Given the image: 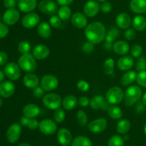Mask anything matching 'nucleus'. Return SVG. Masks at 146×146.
I'll return each instance as SVG.
<instances>
[{
  "mask_svg": "<svg viewBox=\"0 0 146 146\" xmlns=\"http://www.w3.org/2000/svg\"><path fill=\"white\" fill-rule=\"evenodd\" d=\"M106 28L101 21H93L86 26L84 34L88 41L94 44H99L105 40Z\"/></svg>",
  "mask_w": 146,
  "mask_h": 146,
  "instance_id": "nucleus-1",
  "label": "nucleus"
},
{
  "mask_svg": "<svg viewBox=\"0 0 146 146\" xmlns=\"http://www.w3.org/2000/svg\"><path fill=\"white\" fill-rule=\"evenodd\" d=\"M142 96V90L139 86L130 85L124 92V103L127 107H131L139 102Z\"/></svg>",
  "mask_w": 146,
  "mask_h": 146,
  "instance_id": "nucleus-2",
  "label": "nucleus"
},
{
  "mask_svg": "<svg viewBox=\"0 0 146 146\" xmlns=\"http://www.w3.org/2000/svg\"><path fill=\"white\" fill-rule=\"evenodd\" d=\"M18 64L21 70L27 73L34 72L37 67L36 59L30 53L21 54L18 60Z\"/></svg>",
  "mask_w": 146,
  "mask_h": 146,
  "instance_id": "nucleus-3",
  "label": "nucleus"
},
{
  "mask_svg": "<svg viewBox=\"0 0 146 146\" xmlns=\"http://www.w3.org/2000/svg\"><path fill=\"white\" fill-rule=\"evenodd\" d=\"M106 100L111 105H116L124 100V91L118 86H113L107 91L106 94Z\"/></svg>",
  "mask_w": 146,
  "mask_h": 146,
  "instance_id": "nucleus-4",
  "label": "nucleus"
},
{
  "mask_svg": "<svg viewBox=\"0 0 146 146\" xmlns=\"http://www.w3.org/2000/svg\"><path fill=\"white\" fill-rule=\"evenodd\" d=\"M42 103L46 107L51 110H56L60 108L62 104V99L59 94L50 92L42 97Z\"/></svg>",
  "mask_w": 146,
  "mask_h": 146,
  "instance_id": "nucleus-5",
  "label": "nucleus"
},
{
  "mask_svg": "<svg viewBox=\"0 0 146 146\" xmlns=\"http://www.w3.org/2000/svg\"><path fill=\"white\" fill-rule=\"evenodd\" d=\"M40 84L45 92H51L58 87V78L53 74H45L41 79Z\"/></svg>",
  "mask_w": 146,
  "mask_h": 146,
  "instance_id": "nucleus-6",
  "label": "nucleus"
},
{
  "mask_svg": "<svg viewBox=\"0 0 146 146\" xmlns=\"http://www.w3.org/2000/svg\"><path fill=\"white\" fill-rule=\"evenodd\" d=\"M38 130L45 135H54L57 130L56 123L51 119H44L39 123Z\"/></svg>",
  "mask_w": 146,
  "mask_h": 146,
  "instance_id": "nucleus-7",
  "label": "nucleus"
},
{
  "mask_svg": "<svg viewBox=\"0 0 146 146\" xmlns=\"http://www.w3.org/2000/svg\"><path fill=\"white\" fill-rule=\"evenodd\" d=\"M21 68L15 62L8 63L4 69L5 75L13 81H17L21 77Z\"/></svg>",
  "mask_w": 146,
  "mask_h": 146,
  "instance_id": "nucleus-8",
  "label": "nucleus"
},
{
  "mask_svg": "<svg viewBox=\"0 0 146 146\" xmlns=\"http://www.w3.org/2000/svg\"><path fill=\"white\" fill-rule=\"evenodd\" d=\"M21 134V125L20 123H14L7 129L6 137L10 143H15L18 141Z\"/></svg>",
  "mask_w": 146,
  "mask_h": 146,
  "instance_id": "nucleus-9",
  "label": "nucleus"
},
{
  "mask_svg": "<svg viewBox=\"0 0 146 146\" xmlns=\"http://www.w3.org/2000/svg\"><path fill=\"white\" fill-rule=\"evenodd\" d=\"M38 9L40 11L47 15H54L58 12V6L52 0H42L38 4Z\"/></svg>",
  "mask_w": 146,
  "mask_h": 146,
  "instance_id": "nucleus-10",
  "label": "nucleus"
},
{
  "mask_svg": "<svg viewBox=\"0 0 146 146\" xmlns=\"http://www.w3.org/2000/svg\"><path fill=\"white\" fill-rule=\"evenodd\" d=\"M40 17L38 14L35 12L27 13L23 17L21 24L26 29H33L37 27L39 24Z\"/></svg>",
  "mask_w": 146,
  "mask_h": 146,
  "instance_id": "nucleus-11",
  "label": "nucleus"
},
{
  "mask_svg": "<svg viewBox=\"0 0 146 146\" xmlns=\"http://www.w3.org/2000/svg\"><path fill=\"white\" fill-rule=\"evenodd\" d=\"M108 126V121L104 117L96 119L88 124V129L93 133H100L104 132Z\"/></svg>",
  "mask_w": 146,
  "mask_h": 146,
  "instance_id": "nucleus-12",
  "label": "nucleus"
},
{
  "mask_svg": "<svg viewBox=\"0 0 146 146\" xmlns=\"http://www.w3.org/2000/svg\"><path fill=\"white\" fill-rule=\"evenodd\" d=\"M108 104H110L106 101L105 97L101 94L95 95L91 99V101H90L91 107L93 110H108V109L110 107Z\"/></svg>",
  "mask_w": 146,
  "mask_h": 146,
  "instance_id": "nucleus-13",
  "label": "nucleus"
},
{
  "mask_svg": "<svg viewBox=\"0 0 146 146\" xmlns=\"http://www.w3.org/2000/svg\"><path fill=\"white\" fill-rule=\"evenodd\" d=\"M20 18V13L17 9H7V11L3 14V21L7 25H14Z\"/></svg>",
  "mask_w": 146,
  "mask_h": 146,
  "instance_id": "nucleus-14",
  "label": "nucleus"
},
{
  "mask_svg": "<svg viewBox=\"0 0 146 146\" xmlns=\"http://www.w3.org/2000/svg\"><path fill=\"white\" fill-rule=\"evenodd\" d=\"M101 10L99 3L94 0H89L84 6V14L88 17H94Z\"/></svg>",
  "mask_w": 146,
  "mask_h": 146,
  "instance_id": "nucleus-15",
  "label": "nucleus"
},
{
  "mask_svg": "<svg viewBox=\"0 0 146 146\" xmlns=\"http://www.w3.org/2000/svg\"><path fill=\"white\" fill-rule=\"evenodd\" d=\"M71 21L72 25L77 29H84L88 25V19L84 13L76 12L71 16Z\"/></svg>",
  "mask_w": 146,
  "mask_h": 146,
  "instance_id": "nucleus-16",
  "label": "nucleus"
},
{
  "mask_svg": "<svg viewBox=\"0 0 146 146\" xmlns=\"http://www.w3.org/2000/svg\"><path fill=\"white\" fill-rule=\"evenodd\" d=\"M57 140L60 145L67 146L72 142V135L69 130L66 127H61L57 132Z\"/></svg>",
  "mask_w": 146,
  "mask_h": 146,
  "instance_id": "nucleus-17",
  "label": "nucleus"
},
{
  "mask_svg": "<svg viewBox=\"0 0 146 146\" xmlns=\"http://www.w3.org/2000/svg\"><path fill=\"white\" fill-rule=\"evenodd\" d=\"M32 54L36 60H44L49 56V48L44 44H37L33 49Z\"/></svg>",
  "mask_w": 146,
  "mask_h": 146,
  "instance_id": "nucleus-18",
  "label": "nucleus"
},
{
  "mask_svg": "<svg viewBox=\"0 0 146 146\" xmlns=\"http://www.w3.org/2000/svg\"><path fill=\"white\" fill-rule=\"evenodd\" d=\"M15 84L11 81H3L0 83V95L4 98H8L12 96L15 92Z\"/></svg>",
  "mask_w": 146,
  "mask_h": 146,
  "instance_id": "nucleus-19",
  "label": "nucleus"
},
{
  "mask_svg": "<svg viewBox=\"0 0 146 146\" xmlns=\"http://www.w3.org/2000/svg\"><path fill=\"white\" fill-rule=\"evenodd\" d=\"M115 22H116L118 27H119L120 29H127L130 28L131 25L132 24V19L128 14L122 12L117 15Z\"/></svg>",
  "mask_w": 146,
  "mask_h": 146,
  "instance_id": "nucleus-20",
  "label": "nucleus"
},
{
  "mask_svg": "<svg viewBox=\"0 0 146 146\" xmlns=\"http://www.w3.org/2000/svg\"><path fill=\"white\" fill-rule=\"evenodd\" d=\"M120 35V31L115 27H112L108 32L105 37V47L107 50L113 49V43Z\"/></svg>",
  "mask_w": 146,
  "mask_h": 146,
  "instance_id": "nucleus-21",
  "label": "nucleus"
},
{
  "mask_svg": "<svg viewBox=\"0 0 146 146\" xmlns=\"http://www.w3.org/2000/svg\"><path fill=\"white\" fill-rule=\"evenodd\" d=\"M134 60L129 55H123L120 57L117 62V67L121 71H128L133 67Z\"/></svg>",
  "mask_w": 146,
  "mask_h": 146,
  "instance_id": "nucleus-22",
  "label": "nucleus"
},
{
  "mask_svg": "<svg viewBox=\"0 0 146 146\" xmlns=\"http://www.w3.org/2000/svg\"><path fill=\"white\" fill-rule=\"evenodd\" d=\"M19 9L24 13L32 12L38 6L37 0H19L17 3Z\"/></svg>",
  "mask_w": 146,
  "mask_h": 146,
  "instance_id": "nucleus-23",
  "label": "nucleus"
},
{
  "mask_svg": "<svg viewBox=\"0 0 146 146\" xmlns=\"http://www.w3.org/2000/svg\"><path fill=\"white\" fill-rule=\"evenodd\" d=\"M23 83L24 86L29 89H34L39 84V79L38 76L33 72L27 73L23 78Z\"/></svg>",
  "mask_w": 146,
  "mask_h": 146,
  "instance_id": "nucleus-24",
  "label": "nucleus"
},
{
  "mask_svg": "<svg viewBox=\"0 0 146 146\" xmlns=\"http://www.w3.org/2000/svg\"><path fill=\"white\" fill-rule=\"evenodd\" d=\"M114 52L118 55H125L131 50L129 44L125 40H118L115 42L113 45Z\"/></svg>",
  "mask_w": 146,
  "mask_h": 146,
  "instance_id": "nucleus-25",
  "label": "nucleus"
},
{
  "mask_svg": "<svg viewBox=\"0 0 146 146\" xmlns=\"http://www.w3.org/2000/svg\"><path fill=\"white\" fill-rule=\"evenodd\" d=\"M130 9L135 14H142L146 13V0H131Z\"/></svg>",
  "mask_w": 146,
  "mask_h": 146,
  "instance_id": "nucleus-26",
  "label": "nucleus"
},
{
  "mask_svg": "<svg viewBox=\"0 0 146 146\" xmlns=\"http://www.w3.org/2000/svg\"><path fill=\"white\" fill-rule=\"evenodd\" d=\"M22 113L24 116H26L29 118H35L39 115L40 108L36 104L30 103L24 106L22 110Z\"/></svg>",
  "mask_w": 146,
  "mask_h": 146,
  "instance_id": "nucleus-27",
  "label": "nucleus"
},
{
  "mask_svg": "<svg viewBox=\"0 0 146 146\" xmlns=\"http://www.w3.org/2000/svg\"><path fill=\"white\" fill-rule=\"evenodd\" d=\"M37 33L41 38H49L51 35V25L46 21H41L37 26Z\"/></svg>",
  "mask_w": 146,
  "mask_h": 146,
  "instance_id": "nucleus-28",
  "label": "nucleus"
},
{
  "mask_svg": "<svg viewBox=\"0 0 146 146\" xmlns=\"http://www.w3.org/2000/svg\"><path fill=\"white\" fill-rule=\"evenodd\" d=\"M136 77L137 74L134 70H128L121 77V84L123 87H128L136 80Z\"/></svg>",
  "mask_w": 146,
  "mask_h": 146,
  "instance_id": "nucleus-29",
  "label": "nucleus"
},
{
  "mask_svg": "<svg viewBox=\"0 0 146 146\" xmlns=\"http://www.w3.org/2000/svg\"><path fill=\"white\" fill-rule=\"evenodd\" d=\"M78 104V99L76 97L72 94L67 95L63 99L62 106L65 110H72L75 108Z\"/></svg>",
  "mask_w": 146,
  "mask_h": 146,
  "instance_id": "nucleus-30",
  "label": "nucleus"
},
{
  "mask_svg": "<svg viewBox=\"0 0 146 146\" xmlns=\"http://www.w3.org/2000/svg\"><path fill=\"white\" fill-rule=\"evenodd\" d=\"M132 25L136 31H143L146 29V18L141 14L135 16L132 20Z\"/></svg>",
  "mask_w": 146,
  "mask_h": 146,
  "instance_id": "nucleus-31",
  "label": "nucleus"
},
{
  "mask_svg": "<svg viewBox=\"0 0 146 146\" xmlns=\"http://www.w3.org/2000/svg\"><path fill=\"white\" fill-rule=\"evenodd\" d=\"M131 127V122L128 119H121L117 123L116 130L119 134L125 135L129 131Z\"/></svg>",
  "mask_w": 146,
  "mask_h": 146,
  "instance_id": "nucleus-32",
  "label": "nucleus"
},
{
  "mask_svg": "<svg viewBox=\"0 0 146 146\" xmlns=\"http://www.w3.org/2000/svg\"><path fill=\"white\" fill-rule=\"evenodd\" d=\"M92 141L88 137L78 135L74 137L71 142V146H92Z\"/></svg>",
  "mask_w": 146,
  "mask_h": 146,
  "instance_id": "nucleus-33",
  "label": "nucleus"
},
{
  "mask_svg": "<svg viewBox=\"0 0 146 146\" xmlns=\"http://www.w3.org/2000/svg\"><path fill=\"white\" fill-rule=\"evenodd\" d=\"M108 115L113 120H119L123 116V111L121 108L118 106L112 104L108 109Z\"/></svg>",
  "mask_w": 146,
  "mask_h": 146,
  "instance_id": "nucleus-34",
  "label": "nucleus"
},
{
  "mask_svg": "<svg viewBox=\"0 0 146 146\" xmlns=\"http://www.w3.org/2000/svg\"><path fill=\"white\" fill-rule=\"evenodd\" d=\"M114 65H115V62L114 60L111 57L107 58L105 60L103 66V70L105 74L106 75H112L114 72Z\"/></svg>",
  "mask_w": 146,
  "mask_h": 146,
  "instance_id": "nucleus-35",
  "label": "nucleus"
},
{
  "mask_svg": "<svg viewBox=\"0 0 146 146\" xmlns=\"http://www.w3.org/2000/svg\"><path fill=\"white\" fill-rule=\"evenodd\" d=\"M58 16L62 21H67L71 17V9L68 6H62L58 10Z\"/></svg>",
  "mask_w": 146,
  "mask_h": 146,
  "instance_id": "nucleus-36",
  "label": "nucleus"
},
{
  "mask_svg": "<svg viewBox=\"0 0 146 146\" xmlns=\"http://www.w3.org/2000/svg\"><path fill=\"white\" fill-rule=\"evenodd\" d=\"M125 140L123 137L119 135H114L111 136L108 142V146H124Z\"/></svg>",
  "mask_w": 146,
  "mask_h": 146,
  "instance_id": "nucleus-37",
  "label": "nucleus"
},
{
  "mask_svg": "<svg viewBox=\"0 0 146 146\" xmlns=\"http://www.w3.org/2000/svg\"><path fill=\"white\" fill-rule=\"evenodd\" d=\"M77 122L81 127H84L88 124V116L86 113L82 110H79L76 114Z\"/></svg>",
  "mask_w": 146,
  "mask_h": 146,
  "instance_id": "nucleus-38",
  "label": "nucleus"
},
{
  "mask_svg": "<svg viewBox=\"0 0 146 146\" xmlns=\"http://www.w3.org/2000/svg\"><path fill=\"white\" fill-rule=\"evenodd\" d=\"M54 120L56 123H61L64 121L66 117V113L64 110L61 108H58L54 110V115H53Z\"/></svg>",
  "mask_w": 146,
  "mask_h": 146,
  "instance_id": "nucleus-39",
  "label": "nucleus"
},
{
  "mask_svg": "<svg viewBox=\"0 0 146 146\" xmlns=\"http://www.w3.org/2000/svg\"><path fill=\"white\" fill-rule=\"evenodd\" d=\"M31 48V44L27 41H21L18 44V50L21 54L29 53Z\"/></svg>",
  "mask_w": 146,
  "mask_h": 146,
  "instance_id": "nucleus-40",
  "label": "nucleus"
},
{
  "mask_svg": "<svg viewBox=\"0 0 146 146\" xmlns=\"http://www.w3.org/2000/svg\"><path fill=\"white\" fill-rule=\"evenodd\" d=\"M136 82L138 85L146 88V70L139 72L137 74Z\"/></svg>",
  "mask_w": 146,
  "mask_h": 146,
  "instance_id": "nucleus-41",
  "label": "nucleus"
},
{
  "mask_svg": "<svg viewBox=\"0 0 146 146\" xmlns=\"http://www.w3.org/2000/svg\"><path fill=\"white\" fill-rule=\"evenodd\" d=\"M131 55L135 58H138L141 56L143 53V47L142 46L138 44H133L131 48Z\"/></svg>",
  "mask_w": 146,
  "mask_h": 146,
  "instance_id": "nucleus-42",
  "label": "nucleus"
},
{
  "mask_svg": "<svg viewBox=\"0 0 146 146\" xmlns=\"http://www.w3.org/2000/svg\"><path fill=\"white\" fill-rule=\"evenodd\" d=\"M62 20L58 15H52L49 18V24L53 28H59L61 25Z\"/></svg>",
  "mask_w": 146,
  "mask_h": 146,
  "instance_id": "nucleus-43",
  "label": "nucleus"
},
{
  "mask_svg": "<svg viewBox=\"0 0 146 146\" xmlns=\"http://www.w3.org/2000/svg\"><path fill=\"white\" fill-rule=\"evenodd\" d=\"M123 35L125 40L131 41V40H134L136 37V30L133 28H128L125 29Z\"/></svg>",
  "mask_w": 146,
  "mask_h": 146,
  "instance_id": "nucleus-44",
  "label": "nucleus"
},
{
  "mask_svg": "<svg viewBox=\"0 0 146 146\" xmlns=\"http://www.w3.org/2000/svg\"><path fill=\"white\" fill-rule=\"evenodd\" d=\"M77 88L81 92H88L90 89V84L87 81L81 80L78 81L76 84Z\"/></svg>",
  "mask_w": 146,
  "mask_h": 146,
  "instance_id": "nucleus-45",
  "label": "nucleus"
},
{
  "mask_svg": "<svg viewBox=\"0 0 146 146\" xmlns=\"http://www.w3.org/2000/svg\"><path fill=\"white\" fill-rule=\"evenodd\" d=\"M136 69L139 72L146 70V59L145 57H140L137 61Z\"/></svg>",
  "mask_w": 146,
  "mask_h": 146,
  "instance_id": "nucleus-46",
  "label": "nucleus"
},
{
  "mask_svg": "<svg viewBox=\"0 0 146 146\" xmlns=\"http://www.w3.org/2000/svg\"><path fill=\"white\" fill-rule=\"evenodd\" d=\"M112 10V4L108 1H104L101 5V11L104 14H108Z\"/></svg>",
  "mask_w": 146,
  "mask_h": 146,
  "instance_id": "nucleus-47",
  "label": "nucleus"
},
{
  "mask_svg": "<svg viewBox=\"0 0 146 146\" xmlns=\"http://www.w3.org/2000/svg\"><path fill=\"white\" fill-rule=\"evenodd\" d=\"M44 92H45V91L44 90V89L41 87H38V86L36 88L33 89L32 91L33 95L36 98H41V97H44Z\"/></svg>",
  "mask_w": 146,
  "mask_h": 146,
  "instance_id": "nucleus-48",
  "label": "nucleus"
},
{
  "mask_svg": "<svg viewBox=\"0 0 146 146\" xmlns=\"http://www.w3.org/2000/svg\"><path fill=\"white\" fill-rule=\"evenodd\" d=\"M83 51L85 53H87V54H89V53L92 52L94 50V44L91 43V42L88 41L86 42H85L83 45Z\"/></svg>",
  "mask_w": 146,
  "mask_h": 146,
  "instance_id": "nucleus-49",
  "label": "nucleus"
},
{
  "mask_svg": "<svg viewBox=\"0 0 146 146\" xmlns=\"http://www.w3.org/2000/svg\"><path fill=\"white\" fill-rule=\"evenodd\" d=\"M38 126H39V123H38V120L35 118H30L29 122L28 123V127L29 130H35L37 128H38Z\"/></svg>",
  "mask_w": 146,
  "mask_h": 146,
  "instance_id": "nucleus-50",
  "label": "nucleus"
},
{
  "mask_svg": "<svg viewBox=\"0 0 146 146\" xmlns=\"http://www.w3.org/2000/svg\"><path fill=\"white\" fill-rule=\"evenodd\" d=\"M90 101H91V100L88 97H86V96H81L78 100V104L81 107H87L88 105H90Z\"/></svg>",
  "mask_w": 146,
  "mask_h": 146,
  "instance_id": "nucleus-51",
  "label": "nucleus"
},
{
  "mask_svg": "<svg viewBox=\"0 0 146 146\" xmlns=\"http://www.w3.org/2000/svg\"><path fill=\"white\" fill-rule=\"evenodd\" d=\"M9 33V27L6 24L0 23V39L7 37Z\"/></svg>",
  "mask_w": 146,
  "mask_h": 146,
  "instance_id": "nucleus-52",
  "label": "nucleus"
},
{
  "mask_svg": "<svg viewBox=\"0 0 146 146\" xmlns=\"http://www.w3.org/2000/svg\"><path fill=\"white\" fill-rule=\"evenodd\" d=\"M19 0H4V6L7 9H12L15 7Z\"/></svg>",
  "mask_w": 146,
  "mask_h": 146,
  "instance_id": "nucleus-53",
  "label": "nucleus"
},
{
  "mask_svg": "<svg viewBox=\"0 0 146 146\" xmlns=\"http://www.w3.org/2000/svg\"><path fill=\"white\" fill-rule=\"evenodd\" d=\"M8 61V55L5 52H0V66L4 65Z\"/></svg>",
  "mask_w": 146,
  "mask_h": 146,
  "instance_id": "nucleus-54",
  "label": "nucleus"
},
{
  "mask_svg": "<svg viewBox=\"0 0 146 146\" xmlns=\"http://www.w3.org/2000/svg\"><path fill=\"white\" fill-rule=\"evenodd\" d=\"M29 120L30 118H29V117H26V116H22L19 120L20 125L21 126H23V127H27L29 122Z\"/></svg>",
  "mask_w": 146,
  "mask_h": 146,
  "instance_id": "nucleus-55",
  "label": "nucleus"
},
{
  "mask_svg": "<svg viewBox=\"0 0 146 146\" xmlns=\"http://www.w3.org/2000/svg\"><path fill=\"white\" fill-rule=\"evenodd\" d=\"M74 0H57V4L60 6H68L72 4Z\"/></svg>",
  "mask_w": 146,
  "mask_h": 146,
  "instance_id": "nucleus-56",
  "label": "nucleus"
},
{
  "mask_svg": "<svg viewBox=\"0 0 146 146\" xmlns=\"http://www.w3.org/2000/svg\"><path fill=\"white\" fill-rule=\"evenodd\" d=\"M145 106L143 104L142 102H138L136 103V106H135V111L138 113H141V112L143 111L144 109H145Z\"/></svg>",
  "mask_w": 146,
  "mask_h": 146,
  "instance_id": "nucleus-57",
  "label": "nucleus"
},
{
  "mask_svg": "<svg viewBox=\"0 0 146 146\" xmlns=\"http://www.w3.org/2000/svg\"><path fill=\"white\" fill-rule=\"evenodd\" d=\"M4 77H5V74L4 72L0 70V83L2 82L3 80H4Z\"/></svg>",
  "mask_w": 146,
  "mask_h": 146,
  "instance_id": "nucleus-58",
  "label": "nucleus"
},
{
  "mask_svg": "<svg viewBox=\"0 0 146 146\" xmlns=\"http://www.w3.org/2000/svg\"><path fill=\"white\" fill-rule=\"evenodd\" d=\"M141 99H142L143 104L144 105H145V107H146V92L144 94H143L142 98H141Z\"/></svg>",
  "mask_w": 146,
  "mask_h": 146,
  "instance_id": "nucleus-59",
  "label": "nucleus"
},
{
  "mask_svg": "<svg viewBox=\"0 0 146 146\" xmlns=\"http://www.w3.org/2000/svg\"><path fill=\"white\" fill-rule=\"evenodd\" d=\"M19 146H31V145L30 144H29V143H20V144L19 145Z\"/></svg>",
  "mask_w": 146,
  "mask_h": 146,
  "instance_id": "nucleus-60",
  "label": "nucleus"
},
{
  "mask_svg": "<svg viewBox=\"0 0 146 146\" xmlns=\"http://www.w3.org/2000/svg\"><path fill=\"white\" fill-rule=\"evenodd\" d=\"M123 139H124V140H125H125H128V139H129V137H128V135H127L125 134V136H124V137H123Z\"/></svg>",
  "mask_w": 146,
  "mask_h": 146,
  "instance_id": "nucleus-61",
  "label": "nucleus"
},
{
  "mask_svg": "<svg viewBox=\"0 0 146 146\" xmlns=\"http://www.w3.org/2000/svg\"><path fill=\"white\" fill-rule=\"evenodd\" d=\"M2 104H3V100H2V99H1V97H0V107H1V106H2Z\"/></svg>",
  "mask_w": 146,
  "mask_h": 146,
  "instance_id": "nucleus-62",
  "label": "nucleus"
},
{
  "mask_svg": "<svg viewBox=\"0 0 146 146\" xmlns=\"http://www.w3.org/2000/svg\"><path fill=\"white\" fill-rule=\"evenodd\" d=\"M144 133H145L146 135V123H145V125H144Z\"/></svg>",
  "mask_w": 146,
  "mask_h": 146,
  "instance_id": "nucleus-63",
  "label": "nucleus"
},
{
  "mask_svg": "<svg viewBox=\"0 0 146 146\" xmlns=\"http://www.w3.org/2000/svg\"><path fill=\"white\" fill-rule=\"evenodd\" d=\"M96 1H101V2H104V1H106V0H96Z\"/></svg>",
  "mask_w": 146,
  "mask_h": 146,
  "instance_id": "nucleus-64",
  "label": "nucleus"
}]
</instances>
